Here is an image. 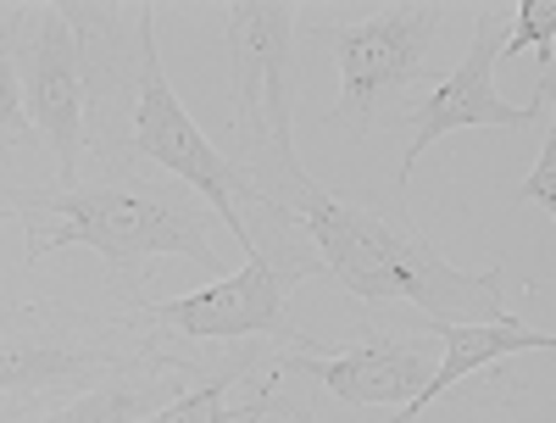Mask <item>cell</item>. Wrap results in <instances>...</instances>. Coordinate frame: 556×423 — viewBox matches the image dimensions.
Here are the masks:
<instances>
[{
    "label": "cell",
    "instance_id": "cell-1",
    "mask_svg": "<svg viewBox=\"0 0 556 423\" xmlns=\"http://www.w3.org/2000/svg\"><path fill=\"white\" fill-rule=\"evenodd\" d=\"M62 17L73 23L78 51H84V107H89V146H96V157L151 162L156 173L190 184L223 217L228 240L251 257L256 246H251L245 212L262 201L173 96L156 57V7H146V0L139 7L62 0Z\"/></svg>",
    "mask_w": 556,
    "mask_h": 423
},
{
    "label": "cell",
    "instance_id": "cell-2",
    "mask_svg": "<svg viewBox=\"0 0 556 423\" xmlns=\"http://www.w3.org/2000/svg\"><path fill=\"white\" fill-rule=\"evenodd\" d=\"M7 217H23L28 246L23 262L39 268L45 257H56L67 246H84L106 262L112 296L134 312L146 301V268L151 257H184L201 273L223 278V217L167 173H151L139 162H101L67 184H28L12 190Z\"/></svg>",
    "mask_w": 556,
    "mask_h": 423
},
{
    "label": "cell",
    "instance_id": "cell-3",
    "mask_svg": "<svg viewBox=\"0 0 556 423\" xmlns=\"http://www.w3.org/2000/svg\"><path fill=\"white\" fill-rule=\"evenodd\" d=\"M301 234L317 246V262L351 301H401L417 307L429 323H513L501 296V268L468 273L445 262L424 234L412 228L406 207L345 201L334 190H312L285 207Z\"/></svg>",
    "mask_w": 556,
    "mask_h": 423
},
{
    "label": "cell",
    "instance_id": "cell-4",
    "mask_svg": "<svg viewBox=\"0 0 556 423\" xmlns=\"http://www.w3.org/2000/svg\"><path fill=\"white\" fill-rule=\"evenodd\" d=\"M195 362L173 346V335L128 318L78 312L62 301H34L0 312V423L28 412H56L117 373H151Z\"/></svg>",
    "mask_w": 556,
    "mask_h": 423
},
{
    "label": "cell",
    "instance_id": "cell-5",
    "mask_svg": "<svg viewBox=\"0 0 556 423\" xmlns=\"http://www.w3.org/2000/svg\"><path fill=\"white\" fill-rule=\"evenodd\" d=\"M223 45L228 78H235V173L256 190L262 207L285 212L312 190V173L295 157L290 128V45H295V7L290 0H235L223 7Z\"/></svg>",
    "mask_w": 556,
    "mask_h": 423
},
{
    "label": "cell",
    "instance_id": "cell-6",
    "mask_svg": "<svg viewBox=\"0 0 556 423\" xmlns=\"http://www.w3.org/2000/svg\"><path fill=\"white\" fill-rule=\"evenodd\" d=\"M317 251L301 246H267L251 251L245 268L223 273L217 285L173 296V301H139L134 318L162 328L173 340H267V346H295L301 328L290 323V290L301 278H317Z\"/></svg>",
    "mask_w": 556,
    "mask_h": 423
},
{
    "label": "cell",
    "instance_id": "cell-7",
    "mask_svg": "<svg viewBox=\"0 0 556 423\" xmlns=\"http://www.w3.org/2000/svg\"><path fill=\"white\" fill-rule=\"evenodd\" d=\"M440 28L434 0H395L379 7L362 23H323L312 39L334 45V67H340V101H334V128L362 139L374 128V117L401 96L406 84L429 78L424 51Z\"/></svg>",
    "mask_w": 556,
    "mask_h": 423
},
{
    "label": "cell",
    "instance_id": "cell-8",
    "mask_svg": "<svg viewBox=\"0 0 556 423\" xmlns=\"http://www.w3.org/2000/svg\"><path fill=\"white\" fill-rule=\"evenodd\" d=\"M17 84L39 146L56 157V184L84 173L89 107H84V51L62 7L17 12Z\"/></svg>",
    "mask_w": 556,
    "mask_h": 423
},
{
    "label": "cell",
    "instance_id": "cell-9",
    "mask_svg": "<svg viewBox=\"0 0 556 423\" xmlns=\"http://www.w3.org/2000/svg\"><path fill=\"white\" fill-rule=\"evenodd\" d=\"M506 17L495 7L479 12L473 23V45L462 57L424 107H412V134H406V151H401V196H406V178H412V162L424 157L434 139L456 134V128H534L545 123V107H551V89H556V73H540V89H534V107H506L495 96V67H501V28Z\"/></svg>",
    "mask_w": 556,
    "mask_h": 423
},
{
    "label": "cell",
    "instance_id": "cell-10",
    "mask_svg": "<svg viewBox=\"0 0 556 423\" xmlns=\"http://www.w3.org/2000/svg\"><path fill=\"white\" fill-rule=\"evenodd\" d=\"M440 362V340H429V328H374L367 340L323 357V351H301V346H278L273 368L278 380H301L312 390H329L334 401L351 407H406L417 390L429 385V373Z\"/></svg>",
    "mask_w": 556,
    "mask_h": 423
},
{
    "label": "cell",
    "instance_id": "cell-11",
    "mask_svg": "<svg viewBox=\"0 0 556 423\" xmlns=\"http://www.w3.org/2000/svg\"><path fill=\"white\" fill-rule=\"evenodd\" d=\"M424 328L440 340V362L429 373V385L395 412L401 423H417L440 396H451L462 380H473V373H484V368H501L506 357H518V351H556V335L529 328L523 318H513V323H424Z\"/></svg>",
    "mask_w": 556,
    "mask_h": 423
},
{
    "label": "cell",
    "instance_id": "cell-12",
    "mask_svg": "<svg viewBox=\"0 0 556 423\" xmlns=\"http://www.w3.org/2000/svg\"><path fill=\"white\" fill-rule=\"evenodd\" d=\"M217 362H178V368H151V373H117V380L84 390L78 401L45 412L39 423H139L156 407L178 401L184 390H195Z\"/></svg>",
    "mask_w": 556,
    "mask_h": 423
},
{
    "label": "cell",
    "instance_id": "cell-13",
    "mask_svg": "<svg viewBox=\"0 0 556 423\" xmlns=\"http://www.w3.org/2000/svg\"><path fill=\"white\" fill-rule=\"evenodd\" d=\"M273 351L278 346H267V340H240V351H228L195 390H184L178 401L156 407L151 418H139V423H235L240 407H228V396L256 385L262 373L273 368Z\"/></svg>",
    "mask_w": 556,
    "mask_h": 423
},
{
    "label": "cell",
    "instance_id": "cell-14",
    "mask_svg": "<svg viewBox=\"0 0 556 423\" xmlns=\"http://www.w3.org/2000/svg\"><path fill=\"white\" fill-rule=\"evenodd\" d=\"M39 134L23 112V84H17V12L0 23V151H34Z\"/></svg>",
    "mask_w": 556,
    "mask_h": 423
},
{
    "label": "cell",
    "instance_id": "cell-15",
    "mask_svg": "<svg viewBox=\"0 0 556 423\" xmlns=\"http://www.w3.org/2000/svg\"><path fill=\"white\" fill-rule=\"evenodd\" d=\"M551 34H556V7L551 0H518V28L501 39V62L506 57H518V51H540V73H551Z\"/></svg>",
    "mask_w": 556,
    "mask_h": 423
},
{
    "label": "cell",
    "instance_id": "cell-16",
    "mask_svg": "<svg viewBox=\"0 0 556 423\" xmlns=\"http://www.w3.org/2000/svg\"><path fill=\"white\" fill-rule=\"evenodd\" d=\"M518 201H534L545 217H556V134H551V123H545V146L534 157V173H529V184L518 190Z\"/></svg>",
    "mask_w": 556,
    "mask_h": 423
},
{
    "label": "cell",
    "instance_id": "cell-17",
    "mask_svg": "<svg viewBox=\"0 0 556 423\" xmlns=\"http://www.w3.org/2000/svg\"><path fill=\"white\" fill-rule=\"evenodd\" d=\"M273 385H278V368H267L262 380L251 385V401L235 412V423H262V418H267V396H273Z\"/></svg>",
    "mask_w": 556,
    "mask_h": 423
},
{
    "label": "cell",
    "instance_id": "cell-18",
    "mask_svg": "<svg viewBox=\"0 0 556 423\" xmlns=\"http://www.w3.org/2000/svg\"><path fill=\"white\" fill-rule=\"evenodd\" d=\"M267 412H285L290 423H317L312 401H295V396H267ZM379 423H401V418H379Z\"/></svg>",
    "mask_w": 556,
    "mask_h": 423
},
{
    "label": "cell",
    "instance_id": "cell-19",
    "mask_svg": "<svg viewBox=\"0 0 556 423\" xmlns=\"http://www.w3.org/2000/svg\"><path fill=\"white\" fill-rule=\"evenodd\" d=\"M0 223H7V212H0Z\"/></svg>",
    "mask_w": 556,
    "mask_h": 423
}]
</instances>
